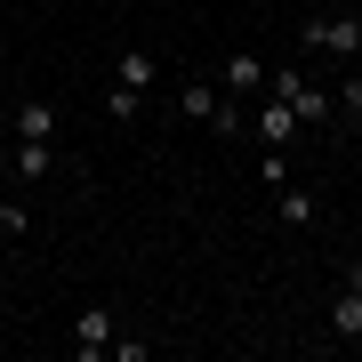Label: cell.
<instances>
[{"instance_id":"1","label":"cell","mask_w":362,"mask_h":362,"mask_svg":"<svg viewBox=\"0 0 362 362\" xmlns=\"http://www.w3.org/2000/svg\"><path fill=\"white\" fill-rule=\"evenodd\" d=\"M298 49H322V57H362V16H298Z\"/></svg>"},{"instance_id":"2","label":"cell","mask_w":362,"mask_h":362,"mask_svg":"<svg viewBox=\"0 0 362 362\" xmlns=\"http://www.w3.org/2000/svg\"><path fill=\"white\" fill-rule=\"evenodd\" d=\"M113 338H121L113 306H81V314H73V354H81V362H105V354H113Z\"/></svg>"},{"instance_id":"3","label":"cell","mask_w":362,"mask_h":362,"mask_svg":"<svg viewBox=\"0 0 362 362\" xmlns=\"http://www.w3.org/2000/svg\"><path fill=\"white\" fill-rule=\"evenodd\" d=\"M177 113H185V121H202V129H218V113H226L218 73H185V81H177Z\"/></svg>"},{"instance_id":"4","label":"cell","mask_w":362,"mask_h":362,"mask_svg":"<svg viewBox=\"0 0 362 362\" xmlns=\"http://www.w3.org/2000/svg\"><path fill=\"white\" fill-rule=\"evenodd\" d=\"M330 338L362 346V266H346V282H338V298H330Z\"/></svg>"},{"instance_id":"5","label":"cell","mask_w":362,"mask_h":362,"mask_svg":"<svg viewBox=\"0 0 362 362\" xmlns=\"http://www.w3.org/2000/svg\"><path fill=\"white\" fill-rule=\"evenodd\" d=\"M153 81H161V57L145 49V40H129V49L113 57V89H129V97H145V89H153Z\"/></svg>"},{"instance_id":"6","label":"cell","mask_w":362,"mask_h":362,"mask_svg":"<svg viewBox=\"0 0 362 362\" xmlns=\"http://www.w3.org/2000/svg\"><path fill=\"white\" fill-rule=\"evenodd\" d=\"M8 129L25 137V145H57V105L49 97H16L8 105Z\"/></svg>"},{"instance_id":"7","label":"cell","mask_w":362,"mask_h":362,"mask_svg":"<svg viewBox=\"0 0 362 362\" xmlns=\"http://www.w3.org/2000/svg\"><path fill=\"white\" fill-rule=\"evenodd\" d=\"M274 218H282L290 233H306L314 218H322V194H314V185H274Z\"/></svg>"},{"instance_id":"8","label":"cell","mask_w":362,"mask_h":362,"mask_svg":"<svg viewBox=\"0 0 362 362\" xmlns=\"http://www.w3.org/2000/svg\"><path fill=\"white\" fill-rule=\"evenodd\" d=\"M298 129H306V121H298L282 97H266V105H258V121H250V137H258V145H290Z\"/></svg>"},{"instance_id":"9","label":"cell","mask_w":362,"mask_h":362,"mask_svg":"<svg viewBox=\"0 0 362 362\" xmlns=\"http://www.w3.org/2000/svg\"><path fill=\"white\" fill-rule=\"evenodd\" d=\"M218 81H233V97H250V89H266V57H250V49H233V65H226Z\"/></svg>"},{"instance_id":"10","label":"cell","mask_w":362,"mask_h":362,"mask_svg":"<svg viewBox=\"0 0 362 362\" xmlns=\"http://www.w3.org/2000/svg\"><path fill=\"white\" fill-rule=\"evenodd\" d=\"M16 177H25V185H40V177H49V169H57V145H25V137H16Z\"/></svg>"},{"instance_id":"11","label":"cell","mask_w":362,"mask_h":362,"mask_svg":"<svg viewBox=\"0 0 362 362\" xmlns=\"http://www.w3.org/2000/svg\"><path fill=\"white\" fill-rule=\"evenodd\" d=\"M330 97H338V113H346V121H362V73H354V81H338Z\"/></svg>"},{"instance_id":"12","label":"cell","mask_w":362,"mask_h":362,"mask_svg":"<svg viewBox=\"0 0 362 362\" xmlns=\"http://www.w3.org/2000/svg\"><path fill=\"white\" fill-rule=\"evenodd\" d=\"M0 233H25V209H16V194H8V177H0Z\"/></svg>"},{"instance_id":"13","label":"cell","mask_w":362,"mask_h":362,"mask_svg":"<svg viewBox=\"0 0 362 362\" xmlns=\"http://www.w3.org/2000/svg\"><path fill=\"white\" fill-rule=\"evenodd\" d=\"M137 105H145V97H129V89H105V113H113V121H137Z\"/></svg>"}]
</instances>
